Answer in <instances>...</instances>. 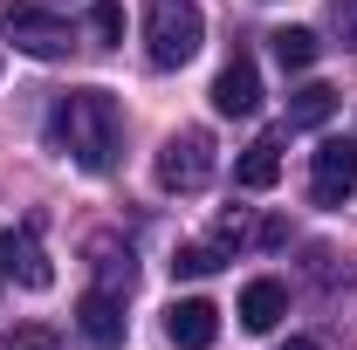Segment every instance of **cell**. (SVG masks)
Returning a JSON list of instances; mask_svg holds the SVG:
<instances>
[{
	"label": "cell",
	"mask_w": 357,
	"mask_h": 350,
	"mask_svg": "<svg viewBox=\"0 0 357 350\" xmlns=\"http://www.w3.org/2000/svg\"><path fill=\"white\" fill-rule=\"evenodd\" d=\"M234 178H241L248 192H268V185L282 178V137H255V144L241 151V165H234Z\"/></svg>",
	"instance_id": "11"
},
{
	"label": "cell",
	"mask_w": 357,
	"mask_h": 350,
	"mask_svg": "<svg viewBox=\"0 0 357 350\" xmlns=\"http://www.w3.org/2000/svg\"><path fill=\"white\" fill-rule=\"evenodd\" d=\"M282 316H289V289H282V282H248V289H241V323H248L255 337H268Z\"/></svg>",
	"instance_id": "10"
},
{
	"label": "cell",
	"mask_w": 357,
	"mask_h": 350,
	"mask_svg": "<svg viewBox=\"0 0 357 350\" xmlns=\"http://www.w3.org/2000/svg\"><path fill=\"white\" fill-rule=\"evenodd\" d=\"M282 350H323V344H310V337H289V344H282Z\"/></svg>",
	"instance_id": "19"
},
{
	"label": "cell",
	"mask_w": 357,
	"mask_h": 350,
	"mask_svg": "<svg viewBox=\"0 0 357 350\" xmlns=\"http://www.w3.org/2000/svg\"><path fill=\"white\" fill-rule=\"evenodd\" d=\"M351 192H357V144L351 137H323L316 165H310V199L316 206H344Z\"/></svg>",
	"instance_id": "4"
},
{
	"label": "cell",
	"mask_w": 357,
	"mask_h": 350,
	"mask_svg": "<svg viewBox=\"0 0 357 350\" xmlns=\"http://www.w3.org/2000/svg\"><path fill=\"white\" fill-rule=\"evenodd\" d=\"M206 42V21H199V7L192 0H151V21H144V55L158 62V69H178V62H192Z\"/></svg>",
	"instance_id": "2"
},
{
	"label": "cell",
	"mask_w": 357,
	"mask_h": 350,
	"mask_svg": "<svg viewBox=\"0 0 357 350\" xmlns=\"http://www.w3.org/2000/svg\"><path fill=\"white\" fill-rule=\"evenodd\" d=\"M151 178H158V192H199L213 178V137L206 131H172L165 151H158V165H151Z\"/></svg>",
	"instance_id": "3"
},
{
	"label": "cell",
	"mask_w": 357,
	"mask_h": 350,
	"mask_svg": "<svg viewBox=\"0 0 357 350\" xmlns=\"http://www.w3.org/2000/svg\"><path fill=\"white\" fill-rule=\"evenodd\" d=\"M89 254H96V275L110 282V296L131 289V254H117V241H89Z\"/></svg>",
	"instance_id": "14"
},
{
	"label": "cell",
	"mask_w": 357,
	"mask_h": 350,
	"mask_svg": "<svg viewBox=\"0 0 357 350\" xmlns=\"http://www.w3.org/2000/svg\"><path fill=\"white\" fill-rule=\"evenodd\" d=\"M76 323H83V337L96 350H117L124 330H131V323H124V296H110V289H89L83 303H76Z\"/></svg>",
	"instance_id": "8"
},
{
	"label": "cell",
	"mask_w": 357,
	"mask_h": 350,
	"mask_svg": "<svg viewBox=\"0 0 357 350\" xmlns=\"http://www.w3.org/2000/svg\"><path fill=\"white\" fill-rule=\"evenodd\" d=\"M55 144H62L83 172H110V165H117V144H124L117 96H110V89H69V96L55 103Z\"/></svg>",
	"instance_id": "1"
},
{
	"label": "cell",
	"mask_w": 357,
	"mask_h": 350,
	"mask_svg": "<svg viewBox=\"0 0 357 350\" xmlns=\"http://www.w3.org/2000/svg\"><path fill=\"white\" fill-rule=\"evenodd\" d=\"M330 117H337V89L310 83V89L289 96V131H316V124H330Z\"/></svg>",
	"instance_id": "12"
},
{
	"label": "cell",
	"mask_w": 357,
	"mask_h": 350,
	"mask_svg": "<svg viewBox=\"0 0 357 350\" xmlns=\"http://www.w3.org/2000/svg\"><path fill=\"white\" fill-rule=\"evenodd\" d=\"M220 261H227L220 248H178V254H172V275H185V282H199V275H213Z\"/></svg>",
	"instance_id": "15"
},
{
	"label": "cell",
	"mask_w": 357,
	"mask_h": 350,
	"mask_svg": "<svg viewBox=\"0 0 357 350\" xmlns=\"http://www.w3.org/2000/svg\"><path fill=\"white\" fill-rule=\"evenodd\" d=\"M89 35H96V42H117V35H124V7H117V0H96V7H89Z\"/></svg>",
	"instance_id": "16"
},
{
	"label": "cell",
	"mask_w": 357,
	"mask_h": 350,
	"mask_svg": "<svg viewBox=\"0 0 357 350\" xmlns=\"http://www.w3.org/2000/svg\"><path fill=\"white\" fill-rule=\"evenodd\" d=\"M7 350H62V344H55L48 330H21V337H14V344H7Z\"/></svg>",
	"instance_id": "17"
},
{
	"label": "cell",
	"mask_w": 357,
	"mask_h": 350,
	"mask_svg": "<svg viewBox=\"0 0 357 350\" xmlns=\"http://www.w3.org/2000/svg\"><path fill=\"white\" fill-rule=\"evenodd\" d=\"M0 275L21 282V289H48V282H55V268H48V254L35 248L28 227H7V234H0Z\"/></svg>",
	"instance_id": "7"
},
{
	"label": "cell",
	"mask_w": 357,
	"mask_h": 350,
	"mask_svg": "<svg viewBox=\"0 0 357 350\" xmlns=\"http://www.w3.org/2000/svg\"><path fill=\"white\" fill-rule=\"evenodd\" d=\"M213 110L220 117H255L261 110V69H255V55H234L213 76Z\"/></svg>",
	"instance_id": "6"
},
{
	"label": "cell",
	"mask_w": 357,
	"mask_h": 350,
	"mask_svg": "<svg viewBox=\"0 0 357 350\" xmlns=\"http://www.w3.org/2000/svg\"><path fill=\"white\" fill-rule=\"evenodd\" d=\"M337 28H344V42L357 48V0H337Z\"/></svg>",
	"instance_id": "18"
},
{
	"label": "cell",
	"mask_w": 357,
	"mask_h": 350,
	"mask_svg": "<svg viewBox=\"0 0 357 350\" xmlns=\"http://www.w3.org/2000/svg\"><path fill=\"white\" fill-rule=\"evenodd\" d=\"M0 35L14 48H28V55H42V62L69 55V28L48 21V14H35V7H7V14H0Z\"/></svg>",
	"instance_id": "5"
},
{
	"label": "cell",
	"mask_w": 357,
	"mask_h": 350,
	"mask_svg": "<svg viewBox=\"0 0 357 350\" xmlns=\"http://www.w3.org/2000/svg\"><path fill=\"white\" fill-rule=\"evenodd\" d=\"M268 42H275V62H282V69H310L316 62V35L310 28H275Z\"/></svg>",
	"instance_id": "13"
},
{
	"label": "cell",
	"mask_w": 357,
	"mask_h": 350,
	"mask_svg": "<svg viewBox=\"0 0 357 350\" xmlns=\"http://www.w3.org/2000/svg\"><path fill=\"white\" fill-rule=\"evenodd\" d=\"M165 337H172V350H213V337H220V309L213 303H172L165 309Z\"/></svg>",
	"instance_id": "9"
}]
</instances>
